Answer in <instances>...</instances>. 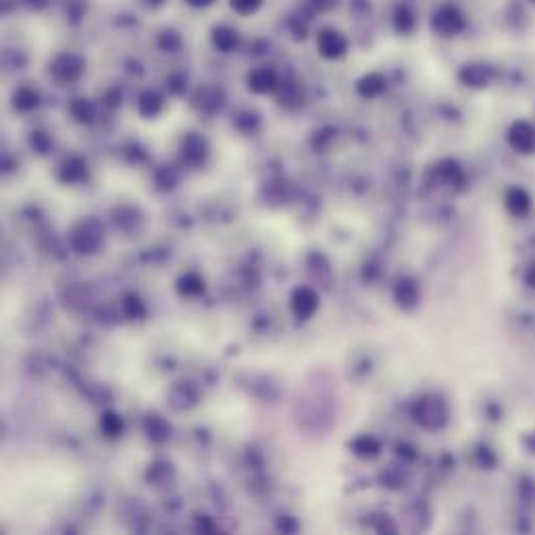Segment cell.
I'll use <instances>...</instances> for the list:
<instances>
[{
	"instance_id": "30bf717a",
	"label": "cell",
	"mask_w": 535,
	"mask_h": 535,
	"mask_svg": "<svg viewBox=\"0 0 535 535\" xmlns=\"http://www.w3.org/2000/svg\"><path fill=\"white\" fill-rule=\"evenodd\" d=\"M504 206L515 217H525L532 211V198L523 188H511L504 196Z\"/></svg>"
},
{
	"instance_id": "7a4b0ae2",
	"label": "cell",
	"mask_w": 535,
	"mask_h": 535,
	"mask_svg": "<svg viewBox=\"0 0 535 535\" xmlns=\"http://www.w3.org/2000/svg\"><path fill=\"white\" fill-rule=\"evenodd\" d=\"M431 29L444 38L456 36L465 29V17L456 6H450V4L439 6L431 17Z\"/></svg>"
},
{
	"instance_id": "f546056e",
	"label": "cell",
	"mask_w": 535,
	"mask_h": 535,
	"mask_svg": "<svg viewBox=\"0 0 535 535\" xmlns=\"http://www.w3.org/2000/svg\"><path fill=\"white\" fill-rule=\"evenodd\" d=\"M310 2H312V6L317 10H323V13H327V10L338 6V0H310Z\"/></svg>"
},
{
	"instance_id": "83f0119b",
	"label": "cell",
	"mask_w": 535,
	"mask_h": 535,
	"mask_svg": "<svg viewBox=\"0 0 535 535\" xmlns=\"http://www.w3.org/2000/svg\"><path fill=\"white\" fill-rule=\"evenodd\" d=\"M126 312L130 317H142L144 315V304L137 296H128L126 298Z\"/></svg>"
},
{
	"instance_id": "9a60e30c",
	"label": "cell",
	"mask_w": 535,
	"mask_h": 535,
	"mask_svg": "<svg viewBox=\"0 0 535 535\" xmlns=\"http://www.w3.org/2000/svg\"><path fill=\"white\" fill-rule=\"evenodd\" d=\"M196 402V388L190 382H179L173 390H171V404L177 410L190 408Z\"/></svg>"
},
{
	"instance_id": "8fae6325",
	"label": "cell",
	"mask_w": 535,
	"mask_h": 535,
	"mask_svg": "<svg viewBox=\"0 0 535 535\" xmlns=\"http://www.w3.org/2000/svg\"><path fill=\"white\" fill-rule=\"evenodd\" d=\"M181 156L192 163V165H200L206 156V142L204 137L196 134H190L183 137L181 142Z\"/></svg>"
},
{
	"instance_id": "603a6c76",
	"label": "cell",
	"mask_w": 535,
	"mask_h": 535,
	"mask_svg": "<svg viewBox=\"0 0 535 535\" xmlns=\"http://www.w3.org/2000/svg\"><path fill=\"white\" fill-rule=\"evenodd\" d=\"M179 292L183 294V296H196V294H200L202 289H204V281L196 275V273H188V275H183L181 279H179Z\"/></svg>"
},
{
	"instance_id": "3957f363",
	"label": "cell",
	"mask_w": 535,
	"mask_h": 535,
	"mask_svg": "<svg viewBox=\"0 0 535 535\" xmlns=\"http://www.w3.org/2000/svg\"><path fill=\"white\" fill-rule=\"evenodd\" d=\"M103 242V227L96 219L82 221L71 234V246L77 253H94Z\"/></svg>"
},
{
	"instance_id": "d6a6232c",
	"label": "cell",
	"mask_w": 535,
	"mask_h": 535,
	"mask_svg": "<svg viewBox=\"0 0 535 535\" xmlns=\"http://www.w3.org/2000/svg\"><path fill=\"white\" fill-rule=\"evenodd\" d=\"M29 2H31L36 8H40V6H44V4H46V0H29Z\"/></svg>"
},
{
	"instance_id": "52a82bcc",
	"label": "cell",
	"mask_w": 535,
	"mask_h": 535,
	"mask_svg": "<svg viewBox=\"0 0 535 535\" xmlns=\"http://www.w3.org/2000/svg\"><path fill=\"white\" fill-rule=\"evenodd\" d=\"M317 306H319V296H317L315 289H310V287H298V289L292 294V310H294L296 317L308 319V317L315 315Z\"/></svg>"
},
{
	"instance_id": "9c48e42d",
	"label": "cell",
	"mask_w": 535,
	"mask_h": 535,
	"mask_svg": "<svg viewBox=\"0 0 535 535\" xmlns=\"http://www.w3.org/2000/svg\"><path fill=\"white\" fill-rule=\"evenodd\" d=\"M279 86L277 73L269 67H259L248 75V88L257 94H269Z\"/></svg>"
},
{
	"instance_id": "8992f818",
	"label": "cell",
	"mask_w": 535,
	"mask_h": 535,
	"mask_svg": "<svg viewBox=\"0 0 535 535\" xmlns=\"http://www.w3.org/2000/svg\"><path fill=\"white\" fill-rule=\"evenodd\" d=\"M511 146L521 154H534L535 152V128L529 121H517L508 132Z\"/></svg>"
},
{
	"instance_id": "7c38bea8",
	"label": "cell",
	"mask_w": 535,
	"mask_h": 535,
	"mask_svg": "<svg viewBox=\"0 0 535 535\" xmlns=\"http://www.w3.org/2000/svg\"><path fill=\"white\" fill-rule=\"evenodd\" d=\"M240 38H238V31L229 25H219L213 29V44L215 48H219L221 52H232L236 46H238Z\"/></svg>"
},
{
	"instance_id": "4316f807",
	"label": "cell",
	"mask_w": 535,
	"mask_h": 535,
	"mask_svg": "<svg viewBox=\"0 0 535 535\" xmlns=\"http://www.w3.org/2000/svg\"><path fill=\"white\" fill-rule=\"evenodd\" d=\"M300 100H302V90H300L296 84H289V86L283 90V94H281V103L287 105V107H292V103H294V105H300Z\"/></svg>"
},
{
	"instance_id": "836d02e7",
	"label": "cell",
	"mask_w": 535,
	"mask_h": 535,
	"mask_svg": "<svg viewBox=\"0 0 535 535\" xmlns=\"http://www.w3.org/2000/svg\"><path fill=\"white\" fill-rule=\"evenodd\" d=\"M148 2H150V4H160L163 0H148Z\"/></svg>"
},
{
	"instance_id": "2e32d148",
	"label": "cell",
	"mask_w": 535,
	"mask_h": 535,
	"mask_svg": "<svg viewBox=\"0 0 535 535\" xmlns=\"http://www.w3.org/2000/svg\"><path fill=\"white\" fill-rule=\"evenodd\" d=\"M356 90L365 98H375L386 90V77L379 75V73H369L356 84Z\"/></svg>"
},
{
	"instance_id": "5b68a950",
	"label": "cell",
	"mask_w": 535,
	"mask_h": 535,
	"mask_svg": "<svg viewBox=\"0 0 535 535\" xmlns=\"http://www.w3.org/2000/svg\"><path fill=\"white\" fill-rule=\"evenodd\" d=\"M82 71H84V61L73 52H63L54 56V61L50 63V73L61 82H73L82 75Z\"/></svg>"
},
{
	"instance_id": "484cf974",
	"label": "cell",
	"mask_w": 535,
	"mask_h": 535,
	"mask_svg": "<svg viewBox=\"0 0 535 535\" xmlns=\"http://www.w3.org/2000/svg\"><path fill=\"white\" fill-rule=\"evenodd\" d=\"M229 4H232V8L238 13V15H253V13H257L259 8H261V4H263V0H229Z\"/></svg>"
},
{
	"instance_id": "6da1fadb",
	"label": "cell",
	"mask_w": 535,
	"mask_h": 535,
	"mask_svg": "<svg viewBox=\"0 0 535 535\" xmlns=\"http://www.w3.org/2000/svg\"><path fill=\"white\" fill-rule=\"evenodd\" d=\"M414 421L421 423L423 427L437 429L446 425L448 421V408L446 402L439 396H425L414 404Z\"/></svg>"
},
{
	"instance_id": "d6986e66",
	"label": "cell",
	"mask_w": 535,
	"mask_h": 535,
	"mask_svg": "<svg viewBox=\"0 0 535 535\" xmlns=\"http://www.w3.org/2000/svg\"><path fill=\"white\" fill-rule=\"evenodd\" d=\"M86 177V163L82 158H69L61 169V179L67 183L82 181Z\"/></svg>"
},
{
	"instance_id": "d4e9b609",
	"label": "cell",
	"mask_w": 535,
	"mask_h": 535,
	"mask_svg": "<svg viewBox=\"0 0 535 535\" xmlns=\"http://www.w3.org/2000/svg\"><path fill=\"white\" fill-rule=\"evenodd\" d=\"M100 427H103V431H105L109 437H115V435H119V433L123 431V421H121L119 414L107 412V414L100 419Z\"/></svg>"
},
{
	"instance_id": "277c9868",
	"label": "cell",
	"mask_w": 535,
	"mask_h": 535,
	"mask_svg": "<svg viewBox=\"0 0 535 535\" xmlns=\"http://www.w3.org/2000/svg\"><path fill=\"white\" fill-rule=\"evenodd\" d=\"M317 50L325 59H340L348 50V40L340 29L323 27L317 36Z\"/></svg>"
},
{
	"instance_id": "4fadbf2b",
	"label": "cell",
	"mask_w": 535,
	"mask_h": 535,
	"mask_svg": "<svg viewBox=\"0 0 535 535\" xmlns=\"http://www.w3.org/2000/svg\"><path fill=\"white\" fill-rule=\"evenodd\" d=\"M490 69L485 65H467L462 67L460 71V80L467 84V86H473V88H483L490 84Z\"/></svg>"
},
{
	"instance_id": "44dd1931",
	"label": "cell",
	"mask_w": 535,
	"mask_h": 535,
	"mask_svg": "<svg viewBox=\"0 0 535 535\" xmlns=\"http://www.w3.org/2000/svg\"><path fill=\"white\" fill-rule=\"evenodd\" d=\"M71 113L80 123H92L96 117V107L86 98H75L71 103Z\"/></svg>"
},
{
	"instance_id": "1f68e13d",
	"label": "cell",
	"mask_w": 535,
	"mask_h": 535,
	"mask_svg": "<svg viewBox=\"0 0 535 535\" xmlns=\"http://www.w3.org/2000/svg\"><path fill=\"white\" fill-rule=\"evenodd\" d=\"M527 283L535 287V265H532V269H529V275H527Z\"/></svg>"
},
{
	"instance_id": "f1b7e54d",
	"label": "cell",
	"mask_w": 535,
	"mask_h": 535,
	"mask_svg": "<svg viewBox=\"0 0 535 535\" xmlns=\"http://www.w3.org/2000/svg\"><path fill=\"white\" fill-rule=\"evenodd\" d=\"M160 44H163V48H167V50H175V48L179 46V36H177L175 31H165V33L160 36Z\"/></svg>"
},
{
	"instance_id": "ac0fdd59",
	"label": "cell",
	"mask_w": 535,
	"mask_h": 535,
	"mask_svg": "<svg viewBox=\"0 0 535 535\" xmlns=\"http://www.w3.org/2000/svg\"><path fill=\"white\" fill-rule=\"evenodd\" d=\"M396 300L402 308H412L419 300V287L412 279H402L396 287Z\"/></svg>"
},
{
	"instance_id": "e0dca14e",
	"label": "cell",
	"mask_w": 535,
	"mask_h": 535,
	"mask_svg": "<svg viewBox=\"0 0 535 535\" xmlns=\"http://www.w3.org/2000/svg\"><path fill=\"white\" fill-rule=\"evenodd\" d=\"M160 109H163V100L152 90H146L137 100V111L142 117H156L160 113Z\"/></svg>"
},
{
	"instance_id": "ffe728a7",
	"label": "cell",
	"mask_w": 535,
	"mask_h": 535,
	"mask_svg": "<svg viewBox=\"0 0 535 535\" xmlns=\"http://www.w3.org/2000/svg\"><path fill=\"white\" fill-rule=\"evenodd\" d=\"M38 100H40V96H38V92L31 90V88H21V90H17L15 96H13L15 109H17V111H23V113L36 109V107H38Z\"/></svg>"
},
{
	"instance_id": "4dcf8cb0",
	"label": "cell",
	"mask_w": 535,
	"mask_h": 535,
	"mask_svg": "<svg viewBox=\"0 0 535 535\" xmlns=\"http://www.w3.org/2000/svg\"><path fill=\"white\" fill-rule=\"evenodd\" d=\"M190 6H196V8H200V6H209V4H213L215 0H186Z\"/></svg>"
},
{
	"instance_id": "ba28073f",
	"label": "cell",
	"mask_w": 535,
	"mask_h": 535,
	"mask_svg": "<svg viewBox=\"0 0 535 535\" xmlns=\"http://www.w3.org/2000/svg\"><path fill=\"white\" fill-rule=\"evenodd\" d=\"M194 105L198 107V111H202L206 115L217 113L221 109V105H223L221 88H217V86H202V88H198V92L194 96Z\"/></svg>"
},
{
	"instance_id": "7402d4cb",
	"label": "cell",
	"mask_w": 535,
	"mask_h": 535,
	"mask_svg": "<svg viewBox=\"0 0 535 535\" xmlns=\"http://www.w3.org/2000/svg\"><path fill=\"white\" fill-rule=\"evenodd\" d=\"M394 27L398 33H410L414 29V15L408 6H398L394 13Z\"/></svg>"
},
{
	"instance_id": "cb8c5ba5",
	"label": "cell",
	"mask_w": 535,
	"mask_h": 535,
	"mask_svg": "<svg viewBox=\"0 0 535 535\" xmlns=\"http://www.w3.org/2000/svg\"><path fill=\"white\" fill-rule=\"evenodd\" d=\"M352 450L359 454V456H365V458H371V456H377L379 454V444L369 437V435H363L359 439L352 442Z\"/></svg>"
},
{
	"instance_id": "5bb4252c",
	"label": "cell",
	"mask_w": 535,
	"mask_h": 535,
	"mask_svg": "<svg viewBox=\"0 0 535 535\" xmlns=\"http://www.w3.org/2000/svg\"><path fill=\"white\" fill-rule=\"evenodd\" d=\"M146 433H148V437L152 439V442H156V444H163V442H167L169 437H171V425L163 419V416H158V414H150L148 419H146Z\"/></svg>"
}]
</instances>
